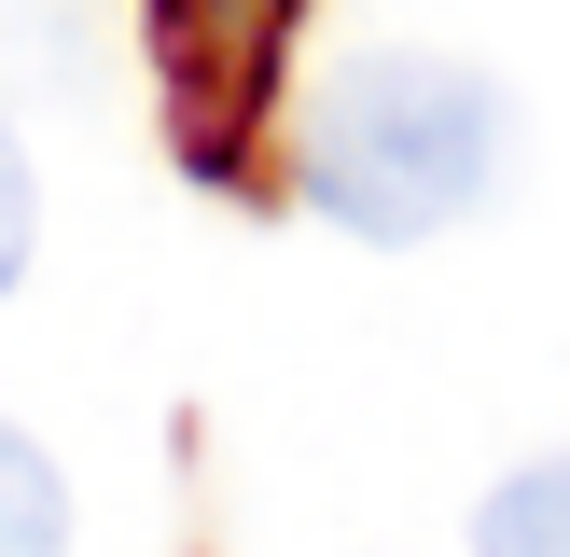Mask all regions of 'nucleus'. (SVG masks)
<instances>
[{
  "label": "nucleus",
  "mask_w": 570,
  "mask_h": 557,
  "mask_svg": "<svg viewBox=\"0 0 570 557\" xmlns=\"http://www.w3.org/2000/svg\"><path fill=\"white\" fill-rule=\"evenodd\" d=\"M501 154H515V98L445 42H376L306 98V209L376 251L473 223Z\"/></svg>",
  "instance_id": "f257e3e1"
},
{
  "label": "nucleus",
  "mask_w": 570,
  "mask_h": 557,
  "mask_svg": "<svg viewBox=\"0 0 570 557\" xmlns=\"http://www.w3.org/2000/svg\"><path fill=\"white\" fill-rule=\"evenodd\" d=\"M473 557H570V446L557 460H515L473 501Z\"/></svg>",
  "instance_id": "f03ea898"
},
{
  "label": "nucleus",
  "mask_w": 570,
  "mask_h": 557,
  "mask_svg": "<svg viewBox=\"0 0 570 557\" xmlns=\"http://www.w3.org/2000/svg\"><path fill=\"white\" fill-rule=\"evenodd\" d=\"M0 557H70V488L14 418H0Z\"/></svg>",
  "instance_id": "7ed1b4c3"
},
{
  "label": "nucleus",
  "mask_w": 570,
  "mask_h": 557,
  "mask_svg": "<svg viewBox=\"0 0 570 557\" xmlns=\"http://www.w3.org/2000/svg\"><path fill=\"white\" fill-rule=\"evenodd\" d=\"M28 237H42V182H28V139L0 126V293L28 278Z\"/></svg>",
  "instance_id": "20e7f679"
}]
</instances>
